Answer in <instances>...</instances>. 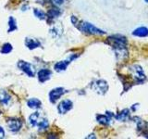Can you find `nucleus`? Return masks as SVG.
Wrapping results in <instances>:
<instances>
[{
	"instance_id": "1",
	"label": "nucleus",
	"mask_w": 148,
	"mask_h": 139,
	"mask_svg": "<svg viewBox=\"0 0 148 139\" xmlns=\"http://www.w3.org/2000/svg\"><path fill=\"white\" fill-rule=\"evenodd\" d=\"M78 28L80 29L82 32H85L88 34H95V35H102L105 34L106 32L103 30L98 29L95 25H92V23L87 22V21H82L80 23V25L78 26Z\"/></svg>"
},
{
	"instance_id": "2",
	"label": "nucleus",
	"mask_w": 148,
	"mask_h": 139,
	"mask_svg": "<svg viewBox=\"0 0 148 139\" xmlns=\"http://www.w3.org/2000/svg\"><path fill=\"white\" fill-rule=\"evenodd\" d=\"M106 43L110 45L116 50H118V49L126 48L127 39L121 35H112V36L108 37Z\"/></svg>"
},
{
	"instance_id": "3",
	"label": "nucleus",
	"mask_w": 148,
	"mask_h": 139,
	"mask_svg": "<svg viewBox=\"0 0 148 139\" xmlns=\"http://www.w3.org/2000/svg\"><path fill=\"white\" fill-rule=\"evenodd\" d=\"M108 85L105 80H97L92 83V89L99 95H105L108 91Z\"/></svg>"
},
{
	"instance_id": "4",
	"label": "nucleus",
	"mask_w": 148,
	"mask_h": 139,
	"mask_svg": "<svg viewBox=\"0 0 148 139\" xmlns=\"http://www.w3.org/2000/svg\"><path fill=\"white\" fill-rule=\"evenodd\" d=\"M131 69V72L132 74V77L134 79V81L137 83H143L145 80V72H143V69L141 66L139 65H132V66L130 68Z\"/></svg>"
},
{
	"instance_id": "5",
	"label": "nucleus",
	"mask_w": 148,
	"mask_h": 139,
	"mask_svg": "<svg viewBox=\"0 0 148 139\" xmlns=\"http://www.w3.org/2000/svg\"><path fill=\"white\" fill-rule=\"evenodd\" d=\"M18 67L20 68L21 71L26 73L28 76L30 77H34L35 74V69L32 65L27 61H23V60H21V61L18 62Z\"/></svg>"
},
{
	"instance_id": "6",
	"label": "nucleus",
	"mask_w": 148,
	"mask_h": 139,
	"mask_svg": "<svg viewBox=\"0 0 148 139\" xmlns=\"http://www.w3.org/2000/svg\"><path fill=\"white\" fill-rule=\"evenodd\" d=\"M65 93H66V90L64 89L63 87H58L55 88V89L51 90L49 93V100L51 103H56L60 97H61Z\"/></svg>"
},
{
	"instance_id": "7",
	"label": "nucleus",
	"mask_w": 148,
	"mask_h": 139,
	"mask_svg": "<svg viewBox=\"0 0 148 139\" xmlns=\"http://www.w3.org/2000/svg\"><path fill=\"white\" fill-rule=\"evenodd\" d=\"M73 107V103L72 101L69 100V99H65L62 100L61 102L59 103L58 107V112L60 114H66L68 111H69Z\"/></svg>"
},
{
	"instance_id": "8",
	"label": "nucleus",
	"mask_w": 148,
	"mask_h": 139,
	"mask_svg": "<svg viewBox=\"0 0 148 139\" xmlns=\"http://www.w3.org/2000/svg\"><path fill=\"white\" fill-rule=\"evenodd\" d=\"M8 127L11 132H18L20 131L22 126V122L18 119H8Z\"/></svg>"
},
{
	"instance_id": "9",
	"label": "nucleus",
	"mask_w": 148,
	"mask_h": 139,
	"mask_svg": "<svg viewBox=\"0 0 148 139\" xmlns=\"http://www.w3.org/2000/svg\"><path fill=\"white\" fill-rule=\"evenodd\" d=\"M76 58V56H73V57H71L69 58H68V59H66V60H61V61H58V63H56V65H55V71H57V72H64L65 70L67 69V67H68V65L71 63L72 60Z\"/></svg>"
},
{
	"instance_id": "10",
	"label": "nucleus",
	"mask_w": 148,
	"mask_h": 139,
	"mask_svg": "<svg viewBox=\"0 0 148 139\" xmlns=\"http://www.w3.org/2000/svg\"><path fill=\"white\" fill-rule=\"evenodd\" d=\"M112 116H113V114L111 112H106V115L98 114L96 116V120H97V122L101 124L108 125V124H110V120H111V118H112Z\"/></svg>"
},
{
	"instance_id": "11",
	"label": "nucleus",
	"mask_w": 148,
	"mask_h": 139,
	"mask_svg": "<svg viewBox=\"0 0 148 139\" xmlns=\"http://www.w3.org/2000/svg\"><path fill=\"white\" fill-rule=\"evenodd\" d=\"M51 74H52V72H51V71H49V70H47V69L40 70V71L38 72V80H39V82L45 83L46 81H48L50 79V77H51Z\"/></svg>"
},
{
	"instance_id": "12",
	"label": "nucleus",
	"mask_w": 148,
	"mask_h": 139,
	"mask_svg": "<svg viewBox=\"0 0 148 139\" xmlns=\"http://www.w3.org/2000/svg\"><path fill=\"white\" fill-rule=\"evenodd\" d=\"M132 34L134 36L138 37H146L148 36V28L147 27H139L132 32Z\"/></svg>"
},
{
	"instance_id": "13",
	"label": "nucleus",
	"mask_w": 148,
	"mask_h": 139,
	"mask_svg": "<svg viewBox=\"0 0 148 139\" xmlns=\"http://www.w3.org/2000/svg\"><path fill=\"white\" fill-rule=\"evenodd\" d=\"M25 45H26V46L29 49H34V48L39 47V46L41 45L40 42L37 41L34 38H26Z\"/></svg>"
},
{
	"instance_id": "14",
	"label": "nucleus",
	"mask_w": 148,
	"mask_h": 139,
	"mask_svg": "<svg viewBox=\"0 0 148 139\" xmlns=\"http://www.w3.org/2000/svg\"><path fill=\"white\" fill-rule=\"evenodd\" d=\"M130 116V110L128 109H125L123 110H121L119 114H117L115 116V118L117 119L119 122H123V120H126Z\"/></svg>"
},
{
	"instance_id": "15",
	"label": "nucleus",
	"mask_w": 148,
	"mask_h": 139,
	"mask_svg": "<svg viewBox=\"0 0 148 139\" xmlns=\"http://www.w3.org/2000/svg\"><path fill=\"white\" fill-rule=\"evenodd\" d=\"M27 105H28V107H29L30 109H39L41 107L42 103H41V101L39 99H37V98H31V99L28 100Z\"/></svg>"
},
{
	"instance_id": "16",
	"label": "nucleus",
	"mask_w": 148,
	"mask_h": 139,
	"mask_svg": "<svg viewBox=\"0 0 148 139\" xmlns=\"http://www.w3.org/2000/svg\"><path fill=\"white\" fill-rule=\"evenodd\" d=\"M9 101H10V96L5 90H0V103L8 105Z\"/></svg>"
},
{
	"instance_id": "17",
	"label": "nucleus",
	"mask_w": 148,
	"mask_h": 139,
	"mask_svg": "<svg viewBox=\"0 0 148 139\" xmlns=\"http://www.w3.org/2000/svg\"><path fill=\"white\" fill-rule=\"evenodd\" d=\"M60 14H61V11L59 10V8H53L48 10L47 14H46V18H49V19H55V18H58Z\"/></svg>"
},
{
	"instance_id": "18",
	"label": "nucleus",
	"mask_w": 148,
	"mask_h": 139,
	"mask_svg": "<svg viewBox=\"0 0 148 139\" xmlns=\"http://www.w3.org/2000/svg\"><path fill=\"white\" fill-rule=\"evenodd\" d=\"M39 117H40V114L38 112H34L32 115H30L29 122H30V124L32 125V126H36L37 123H38V122H39Z\"/></svg>"
},
{
	"instance_id": "19",
	"label": "nucleus",
	"mask_w": 148,
	"mask_h": 139,
	"mask_svg": "<svg viewBox=\"0 0 148 139\" xmlns=\"http://www.w3.org/2000/svg\"><path fill=\"white\" fill-rule=\"evenodd\" d=\"M37 126H38L39 131H45V130H46L48 128L49 122L46 119H42L41 120H39L38 123H37Z\"/></svg>"
},
{
	"instance_id": "20",
	"label": "nucleus",
	"mask_w": 148,
	"mask_h": 139,
	"mask_svg": "<svg viewBox=\"0 0 148 139\" xmlns=\"http://www.w3.org/2000/svg\"><path fill=\"white\" fill-rule=\"evenodd\" d=\"M17 21L13 17H9L8 19V32L17 30Z\"/></svg>"
},
{
	"instance_id": "21",
	"label": "nucleus",
	"mask_w": 148,
	"mask_h": 139,
	"mask_svg": "<svg viewBox=\"0 0 148 139\" xmlns=\"http://www.w3.org/2000/svg\"><path fill=\"white\" fill-rule=\"evenodd\" d=\"M34 15L39 19V20H45L46 19V14L45 12H44L43 10H41V9H37V8H34Z\"/></svg>"
},
{
	"instance_id": "22",
	"label": "nucleus",
	"mask_w": 148,
	"mask_h": 139,
	"mask_svg": "<svg viewBox=\"0 0 148 139\" xmlns=\"http://www.w3.org/2000/svg\"><path fill=\"white\" fill-rule=\"evenodd\" d=\"M12 51V45L10 44H5L2 48H1V53L3 54H8L9 52H11Z\"/></svg>"
},
{
	"instance_id": "23",
	"label": "nucleus",
	"mask_w": 148,
	"mask_h": 139,
	"mask_svg": "<svg viewBox=\"0 0 148 139\" xmlns=\"http://www.w3.org/2000/svg\"><path fill=\"white\" fill-rule=\"evenodd\" d=\"M65 0H51V2L56 7H58V6H61V5L64 3Z\"/></svg>"
},
{
	"instance_id": "24",
	"label": "nucleus",
	"mask_w": 148,
	"mask_h": 139,
	"mask_svg": "<svg viewBox=\"0 0 148 139\" xmlns=\"http://www.w3.org/2000/svg\"><path fill=\"white\" fill-rule=\"evenodd\" d=\"M5 137V131L2 127H0V138H4Z\"/></svg>"
},
{
	"instance_id": "25",
	"label": "nucleus",
	"mask_w": 148,
	"mask_h": 139,
	"mask_svg": "<svg viewBox=\"0 0 148 139\" xmlns=\"http://www.w3.org/2000/svg\"><path fill=\"white\" fill-rule=\"evenodd\" d=\"M145 2H147V3H148V0H145Z\"/></svg>"
},
{
	"instance_id": "26",
	"label": "nucleus",
	"mask_w": 148,
	"mask_h": 139,
	"mask_svg": "<svg viewBox=\"0 0 148 139\" xmlns=\"http://www.w3.org/2000/svg\"><path fill=\"white\" fill-rule=\"evenodd\" d=\"M0 115H1V112H0Z\"/></svg>"
}]
</instances>
